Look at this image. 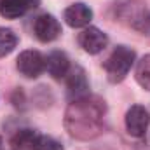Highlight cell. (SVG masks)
Here are the masks:
<instances>
[{
  "label": "cell",
  "mask_w": 150,
  "mask_h": 150,
  "mask_svg": "<svg viewBox=\"0 0 150 150\" xmlns=\"http://www.w3.org/2000/svg\"><path fill=\"white\" fill-rule=\"evenodd\" d=\"M107 105L98 96H82L72 100L65 112V127L77 140H93L96 138L105 124Z\"/></svg>",
  "instance_id": "cell-1"
},
{
  "label": "cell",
  "mask_w": 150,
  "mask_h": 150,
  "mask_svg": "<svg viewBox=\"0 0 150 150\" xmlns=\"http://www.w3.org/2000/svg\"><path fill=\"white\" fill-rule=\"evenodd\" d=\"M134 59H136V52L133 49L126 45H119L105 61V72H107L108 80L112 84L122 82L126 75L129 74L131 67L134 65Z\"/></svg>",
  "instance_id": "cell-2"
},
{
  "label": "cell",
  "mask_w": 150,
  "mask_h": 150,
  "mask_svg": "<svg viewBox=\"0 0 150 150\" xmlns=\"http://www.w3.org/2000/svg\"><path fill=\"white\" fill-rule=\"evenodd\" d=\"M19 74L26 79H37L38 75L45 70V58L38 51H23L16 63Z\"/></svg>",
  "instance_id": "cell-3"
},
{
  "label": "cell",
  "mask_w": 150,
  "mask_h": 150,
  "mask_svg": "<svg viewBox=\"0 0 150 150\" xmlns=\"http://www.w3.org/2000/svg\"><path fill=\"white\" fill-rule=\"evenodd\" d=\"M150 124V115L145 107L142 105H133L126 113V129L131 136L142 138L147 133V127Z\"/></svg>",
  "instance_id": "cell-4"
},
{
  "label": "cell",
  "mask_w": 150,
  "mask_h": 150,
  "mask_svg": "<svg viewBox=\"0 0 150 150\" xmlns=\"http://www.w3.org/2000/svg\"><path fill=\"white\" fill-rule=\"evenodd\" d=\"M65 77H67V94H68L70 101L89 94V82H87L84 68H80L77 65L70 67L68 74Z\"/></svg>",
  "instance_id": "cell-5"
},
{
  "label": "cell",
  "mask_w": 150,
  "mask_h": 150,
  "mask_svg": "<svg viewBox=\"0 0 150 150\" xmlns=\"http://www.w3.org/2000/svg\"><path fill=\"white\" fill-rule=\"evenodd\" d=\"M79 44H80V47L86 52L98 54V52H101L107 47L108 37L100 28H96V26H86L80 32V35H79Z\"/></svg>",
  "instance_id": "cell-6"
},
{
  "label": "cell",
  "mask_w": 150,
  "mask_h": 150,
  "mask_svg": "<svg viewBox=\"0 0 150 150\" xmlns=\"http://www.w3.org/2000/svg\"><path fill=\"white\" fill-rule=\"evenodd\" d=\"M33 33L40 42H52L59 37L61 25L52 14H42L33 23Z\"/></svg>",
  "instance_id": "cell-7"
},
{
  "label": "cell",
  "mask_w": 150,
  "mask_h": 150,
  "mask_svg": "<svg viewBox=\"0 0 150 150\" xmlns=\"http://www.w3.org/2000/svg\"><path fill=\"white\" fill-rule=\"evenodd\" d=\"M138 4L124 5V12L120 14L124 19H129V25L143 35H150V11L145 7H136Z\"/></svg>",
  "instance_id": "cell-8"
},
{
  "label": "cell",
  "mask_w": 150,
  "mask_h": 150,
  "mask_svg": "<svg viewBox=\"0 0 150 150\" xmlns=\"http://www.w3.org/2000/svg\"><path fill=\"white\" fill-rule=\"evenodd\" d=\"M40 0H0V14L5 19H18L28 11L37 9Z\"/></svg>",
  "instance_id": "cell-9"
},
{
  "label": "cell",
  "mask_w": 150,
  "mask_h": 150,
  "mask_svg": "<svg viewBox=\"0 0 150 150\" xmlns=\"http://www.w3.org/2000/svg\"><path fill=\"white\" fill-rule=\"evenodd\" d=\"M91 19H93V11L86 4H80V2L72 4L65 11V21L72 28H84V26L89 25Z\"/></svg>",
  "instance_id": "cell-10"
},
{
  "label": "cell",
  "mask_w": 150,
  "mask_h": 150,
  "mask_svg": "<svg viewBox=\"0 0 150 150\" xmlns=\"http://www.w3.org/2000/svg\"><path fill=\"white\" fill-rule=\"evenodd\" d=\"M45 70L52 79H65V75L70 70V59L61 51H52L45 59Z\"/></svg>",
  "instance_id": "cell-11"
},
{
  "label": "cell",
  "mask_w": 150,
  "mask_h": 150,
  "mask_svg": "<svg viewBox=\"0 0 150 150\" xmlns=\"http://www.w3.org/2000/svg\"><path fill=\"white\" fill-rule=\"evenodd\" d=\"M38 138L33 129H19L11 140V150H38Z\"/></svg>",
  "instance_id": "cell-12"
},
{
  "label": "cell",
  "mask_w": 150,
  "mask_h": 150,
  "mask_svg": "<svg viewBox=\"0 0 150 150\" xmlns=\"http://www.w3.org/2000/svg\"><path fill=\"white\" fill-rule=\"evenodd\" d=\"M134 77H136V82L143 89L150 91V54L143 56L138 61V65H136V75Z\"/></svg>",
  "instance_id": "cell-13"
},
{
  "label": "cell",
  "mask_w": 150,
  "mask_h": 150,
  "mask_svg": "<svg viewBox=\"0 0 150 150\" xmlns=\"http://www.w3.org/2000/svg\"><path fill=\"white\" fill-rule=\"evenodd\" d=\"M18 45V37L9 28H0V58L11 54Z\"/></svg>",
  "instance_id": "cell-14"
},
{
  "label": "cell",
  "mask_w": 150,
  "mask_h": 150,
  "mask_svg": "<svg viewBox=\"0 0 150 150\" xmlns=\"http://www.w3.org/2000/svg\"><path fill=\"white\" fill-rule=\"evenodd\" d=\"M38 150H63V147L54 138L40 134V138H38Z\"/></svg>",
  "instance_id": "cell-15"
},
{
  "label": "cell",
  "mask_w": 150,
  "mask_h": 150,
  "mask_svg": "<svg viewBox=\"0 0 150 150\" xmlns=\"http://www.w3.org/2000/svg\"><path fill=\"white\" fill-rule=\"evenodd\" d=\"M0 150H4V142H2V136H0Z\"/></svg>",
  "instance_id": "cell-16"
}]
</instances>
